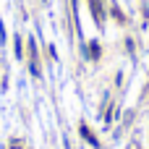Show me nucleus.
Wrapping results in <instances>:
<instances>
[{"label":"nucleus","instance_id":"obj_1","mask_svg":"<svg viewBox=\"0 0 149 149\" xmlns=\"http://www.w3.org/2000/svg\"><path fill=\"white\" fill-rule=\"evenodd\" d=\"M79 134H81V139H84V141H89L94 149H100V139L92 134V128H89L86 123H81V126H79Z\"/></svg>","mask_w":149,"mask_h":149},{"label":"nucleus","instance_id":"obj_2","mask_svg":"<svg viewBox=\"0 0 149 149\" xmlns=\"http://www.w3.org/2000/svg\"><path fill=\"white\" fill-rule=\"evenodd\" d=\"M89 8H92V16H94L97 26H102V21H105V13H102V0H89Z\"/></svg>","mask_w":149,"mask_h":149},{"label":"nucleus","instance_id":"obj_3","mask_svg":"<svg viewBox=\"0 0 149 149\" xmlns=\"http://www.w3.org/2000/svg\"><path fill=\"white\" fill-rule=\"evenodd\" d=\"M86 55H89V60H92V63H97V60H100L102 47H100V42H97V39H92V42H89V52H86Z\"/></svg>","mask_w":149,"mask_h":149},{"label":"nucleus","instance_id":"obj_4","mask_svg":"<svg viewBox=\"0 0 149 149\" xmlns=\"http://www.w3.org/2000/svg\"><path fill=\"white\" fill-rule=\"evenodd\" d=\"M13 52H16V60H24V39H21V34L13 37Z\"/></svg>","mask_w":149,"mask_h":149},{"label":"nucleus","instance_id":"obj_5","mask_svg":"<svg viewBox=\"0 0 149 149\" xmlns=\"http://www.w3.org/2000/svg\"><path fill=\"white\" fill-rule=\"evenodd\" d=\"M110 16H113V18L118 21V24H126V16H123V10H120V8H118L115 3H110Z\"/></svg>","mask_w":149,"mask_h":149},{"label":"nucleus","instance_id":"obj_6","mask_svg":"<svg viewBox=\"0 0 149 149\" xmlns=\"http://www.w3.org/2000/svg\"><path fill=\"white\" fill-rule=\"evenodd\" d=\"M123 45H126V52H128V55H134V39H131V37H128V39H126V42H123Z\"/></svg>","mask_w":149,"mask_h":149},{"label":"nucleus","instance_id":"obj_7","mask_svg":"<svg viewBox=\"0 0 149 149\" xmlns=\"http://www.w3.org/2000/svg\"><path fill=\"white\" fill-rule=\"evenodd\" d=\"M0 45H5V26H3V21H0Z\"/></svg>","mask_w":149,"mask_h":149},{"label":"nucleus","instance_id":"obj_8","mask_svg":"<svg viewBox=\"0 0 149 149\" xmlns=\"http://www.w3.org/2000/svg\"><path fill=\"white\" fill-rule=\"evenodd\" d=\"M42 3H47V0H42Z\"/></svg>","mask_w":149,"mask_h":149}]
</instances>
